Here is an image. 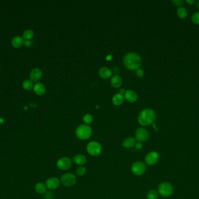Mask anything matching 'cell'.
<instances>
[{"label":"cell","mask_w":199,"mask_h":199,"mask_svg":"<svg viewBox=\"0 0 199 199\" xmlns=\"http://www.w3.org/2000/svg\"><path fill=\"white\" fill-rule=\"evenodd\" d=\"M136 139L132 137L126 138L122 142V146L125 148L133 147L136 144Z\"/></svg>","instance_id":"obj_16"},{"label":"cell","mask_w":199,"mask_h":199,"mask_svg":"<svg viewBox=\"0 0 199 199\" xmlns=\"http://www.w3.org/2000/svg\"><path fill=\"white\" fill-rule=\"evenodd\" d=\"M33 87V81L31 79H26L23 82V88L26 90L29 91Z\"/></svg>","instance_id":"obj_23"},{"label":"cell","mask_w":199,"mask_h":199,"mask_svg":"<svg viewBox=\"0 0 199 199\" xmlns=\"http://www.w3.org/2000/svg\"><path fill=\"white\" fill-rule=\"evenodd\" d=\"M4 122V119H2V118L0 117V124H2Z\"/></svg>","instance_id":"obj_37"},{"label":"cell","mask_w":199,"mask_h":199,"mask_svg":"<svg viewBox=\"0 0 199 199\" xmlns=\"http://www.w3.org/2000/svg\"><path fill=\"white\" fill-rule=\"evenodd\" d=\"M158 191L161 196L168 197L173 193V186L169 182H162L158 187Z\"/></svg>","instance_id":"obj_4"},{"label":"cell","mask_w":199,"mask_h":199,"mask_svg":"<svg viewBox=\"0 0 199 199\" xmlns=\"http://www.w3.org/2000/svg\"><path fill=\"white\" fill-rule=\"evenodd\" d=\"M35 191L39 194H44L47 191L46 185L42 182H38L35 185Z\"/></svg>","instance_id":"obj_20"},{"label":"cell","mask_w":199,"mask_h":199,"mask_svg":"<svg viewBox=\"0 0 199 199\" xmlns=\"http://www.w3.org/2000/svg\"><path fill=\"white\" fill-rule=\"evenodd\" d=\"M192 21L196 25H199V11L193 14L192 17Z\"/></svg>","instance_id":"obj_28"},{"label":"cell","mask_w":199,"mask_h":199,"mask_svg":"<svg viewBox=\"0 0 199 199\" xmlns=\"http://www.w3.org/2000/svg\"><path fill=\"white\" fill-rule=\"evenodd\" d=\"M149 138V133L146 129L143 127H138L135 132V139L138 142L144 143Z\"/></svg>","instance_id":"obj_8"},{"label":"cell","mask_w":199,"mask_h":199,"mask_svg":"<svg viewBox=\"0 0 199 199\" xmlns=\"http://www.w3.org/2000/svg\"><path fill=\"white\" fill-rule=\"evenodd\" d=\"M75 133L78 139L85 140L90 137L92 134V129L89 125H81L77 127Z\"/></svg>","instance_id":"obj_3"},{"label":"cell","mask_w":199,"mask_h":199,"mask_svg":"<svg viewBox=\"0 0 199 199\" xmlns=\"http://www.w3.org/2000/svg\"><path fill=\"white\" fill-rule=\"evenodd\" d=\"M87 151L90 156H98L102 151V147L99 142L92 141L87 144Z\"/></svg>","instance_id":"obj_5"},{"label":"cell","mask_w":199,"mask_h":199,"mask_svg":"<svg viewBox=\"0 0 199 199\" xmlns=\"http://www.w3.org/2000/svg\"><path fill=\"white\" fill-rule=\"evenodd\" d=\"M113 74V71L111 69H108L107 67H102L99 71V75L101 78L103 79H108L110 77H111Z\"/></svg>","instance_id":"obj_13"},{"label":"cell","mask_w":199,"mask_h":199,"mask_svg":"<svg viewBox=\"0 0 199 199\" xmlns=\"http://www.w3.org/2000/svg\"><path fill=\"white\" fill-rule=\"evenodd\" d=\"M126 91H125V89L122 88V89H121L119 90V94H121V95H123L124 94L125 95Z\"/></svg>","instance_id":"obj_35"},{"label":"cell","mask_w":199,"mask_h":199,"mask_svg":"<svg viewBox=\"0 0 199 199\" xmlns=\"http://www.w3.org/2000/svg\"><path fill=\"white\" fill-rule=\"evenodd\" d=\"M124 96L122 95L119 94H115L113 96V100H112L113 104L116 106H119L122 105L124 102Z\"/></svg>","instance_id":"obj_21"},{"label":"cell","mask_w":199,"mask_h":199,"mask_svg":"<svg viewBox=\"0 0 199 199\" xmlns=\"http://www.w3.org/2000/svg\"><path fill=\"white\" fill-rule=\"evenodd\" d=\"M73 161L76 164L82 166L86 163V157L82 154H78L74 156Z\"/></svg>","instance_id":"obj_19"},{"label":"cell","mask_w":199,"mask_h":199,"mask_svg":"<svg viewBox=\"0 0 199 199\" xmlns=\"http://www.w3.org/2000/svg\"><path fill=\"white\" fill-rule=\"evenodd\" d=\"M30 105H31V106H33V107H35V106H36V104H35V103H33V102L32 103V104H30Z\"/></svg>","instance_id":"obj_40"},{"label":"cell","mask_w":199,"mask_h":199,"mask_svg":"<svg viewBox=\"0 0 199 199\" xmlns=\"http://www.w3.org/2000/svg\"><path fill=\"white\" fill-rule=\"evenodd\" d=\"M54 193L51 191H47L44 194V199H54Z\"/></svg>","instance_id":"obj_29"},{"label":"cell","mask_w":199,"mask_h":199,"mask_svg":"<svg viewBox=\"0 0 199 199\" xmlns=\"http://www.w3.org/2000/svg\"><path fill=\"white\" fill-rule=\"evenodd\" d=\"M122 79L121 77L118 75H114L111 79V84L113 87L118 88L122 85Z\"/></svg>","instance_id":"obj_17"},{"label":"cell","mask_w":199,"mask_h":199,"mask_svg":"<svg viewBox=\"0 0 199 199\" xmlns=\"http://www.w3.org/2000/svg\"><path fill=\"white\" fill-rule=\"evenodd\" d=\"M86 173V168L83 166H79L76 170V175L78 176H80L85 175Z\"/></svg>","instance_id":"obj_27"},{"label":"cell","mask_w":199,"mask_h":199,"mask_svg":"<svg viewBox=\"0 0 199 199\" xmlns=\"http://www.w3.org/2000/svg\"><path fill=\"white\" fill-rule=\"evenodd\" d=\"M35 93L38 95H42L45 94L46 89L43 84L41 82H37L33 87Z\"/></svg>","instance_id":"obj_14"},{"label":"cell","mask_w":199,"mask_h":199,"mask_svg":"<svg viewBox=\"0 0 199 199\" xmlns=\"http://www.w3.org/2000/svg\"><path fill=\"white\" fill-rule=\"evenodd\" d=\"M134 147L136 150H140L143 147V144H142V143L138 142V143H136V144L134 145Z\"/></svg>","instance_id":"obj_32"},{"label":"cell","mask_w":199,"mask_h":199,"mask_svg":"<svg viewBox=\"0 0 199 199\" xmlns=\"http://www.w3.org/2000/svg\"><path fill=\"white\" fill-rule=\"evenodd\" d=\"M72 160L67 156L62 157L56 162V166L58 167V168L62 171L68 170L70 168V167L72 166Z\"/></svg>","instance_id":"obj_9"},{"label":"cell","mask_w":199,"mask_h":199,"mask_svg":"<svg viewBox=\"0 0 199 199\" xmlns=\"http://www.w3.org/2000/svg\"><path fill=\"white\" fill-rule=\"evenodd\" d=\"M60 183L61 181L58 178L56 177H51L48 179L46 183V185L48 189L52 190L58 188Z\"/></svg>","instance_id":"obj_11"},{"label":"cell","mask_w":199,"mask_h":199,"mask_svg":"<svg viewBox=\"0 0 199 199\" xmlns=\"http://www.w3.org/2000/svg\"><path fill=\"white\" fill-rule=\"evenodd\" d=\"M83 121L85 123V124L88 125H90L91 124V123L93 121V117L92 116V115H90V114H86L85 115L83 118Z\"/></svg>","instance_id":"obj_26"},{"label":"cell","mask_w":199,"mask_h":199,"mask_svg":"<svg viewBox=\"0 0 199 199\" xmlns=\"http://www.w3.org/2000/svg\"><path fill=\"white\" fill-rule=\"evenodd\" d=\"M60 181L62 185L66 187L74 186L76 183V176L73 173H66L62 175Z\"/></svg>","instance_id":"obj_6"},{"label":"cell","mask_w":199,"mask_h":199,"mask_svg":"<svg viewBox=\"0 0 199 199\" xmlns=\"http://www.w3.org/2000/svg\"><path fill=\"white\" fill-rule=\"evenodd\" d=\"M156 118V113L151 109H145L140 113L138 121L143 126L151 125L154 123Z\"/></svg>","instance_id":"obj_2"},{"label":"cell","mask_w":199,"mask_h":199,"mask_svg":"<svg viewBox=\"0 0 199 199\" xmlns=\"http://www.w3.org/2000/svg\"><path fill=\"white\" fill-rule=\"evenodd\" d=\"M12 45L14 48H19L22 47V46L24 44L25 41L24 39L22 36H17L14 37L12 40Z\"/></svg>","instance_id":"obj_18"},{"label":"cell","mask_w":199,"mask_h":199,"mask_svg":"<svg viewBox=\"0 0 199 199\" xmlns=\"http://www.w3.org/2000/svg\"><path fill=\"white\" fill-rule=\"evenodd\" d=\"M125 98L129 102H134L138 100V95L134 91L128 90L126 91Z\"/></svg>","instance_id":"obj_15"},{"label":"cell","mask_w":199,"mask_h":199,"mask_svg":"<svg viewBox=\"0 0 199 199\" xmlns=\"http://www.w3.org/2000/svg\"><path fill=\"white\" fill-rule=\"evenodd\" d=\"M186 3L189 5L193 4L195 3V0H186Z\"/></svg>","instance_id":"obj_34"},{"label":"cell","mask_w":199,"mask_h":199,"mask_svg":"<svg viewBox=\"0 0 199 199\" xmlns=\"http://www.w3.org/2000/svg\"><path fill=\"white\" fill-rule=\"evenodd\" d=\"M113 72L115 73H118L119 72V68L117 67H114L113 68Z\"/></svg>","instance_id":"obj_36"},{"label":"cell","mask_w":199,"mask_h":199,"mask_svg":"<svg viewBox=\"0 0 199 199\" xmlns=\"http://www.w3.org/2000/svg\"><path fill=\"white\" fill-rule=\"evenodd\" d=\"M112 59V57L111 56H108L107 57V60H111Z\"/></svg>","instance_id":"obj_38"},{"label":"cell","mask_w":199,"mask_h":199,"mask_svg":"<svg viewBox=\"0 0 199 199\" xmlns=\"http://www.w3.org/2000/svg\"><path fill=\"white\" fill-rule=\"evenodd\" d=\"M158 193L155 190L148 191L147 194V199H158Z\"/></svg>","instance_id":"obj_24"},{"label":"cell","mask_w":199,"mask_h":199,"mask_svg":"<svg viewBox=\"0 0 199 199\" xmlns=\"http://www.w3.org/2000/svg\"><path fill=\"white\" fill-rule=\"evenodd\" d=\"M42 74L43 73L41 69L36 68L32 70L29 75V77L31 78V80H32V81H37L41 78Z\"/></svg>","instance_id":"obj_12"},{"label":"cell","mask_w":199,"mask_h":199,"mask_svg":"<svg viewBox=\"0 0 199 199\" xmlns=\"http://www.w3.org/2000/svg\"><path fill=\"white\" fill-rule=\"evenodd\" d=\"M172 2L173 3V4L175 5V6H177L179 7H182V5L184 3V1L183 0H173V1H172Z\"/></svg>","instance_id":"obj_30"},{"label":"cell","mask_w":199,"mask_h":199,"mask_svg":"<svg viewBox=\"0 0 199 199\" xmlns=\"http://www.w3.org/2000/svg\"><path fill=\"white\" fill-rule=\"evenodd\" d=\"M136 75L138 77H143L144 75V72L143 69H138L137 70H136Z\"/></svg>","instance_id":"obj_31"},{"label":"cell","mask_w":199,"mask_h":199,"mask_svg":"<svg viewBox=\"0 0 199 199\" xmlns=\"http://www.w3.org/2000/svg\"><path fill=\"white\" fill-rule=\"evenodd\" d=\"M124 64L126 69L136 71L142 65L141 57L134 52L129 53L124 58Z\"/></svg>","instance_id":"obj_1"},{"label":"cell","mask_w":199,"mask_h":199,"mask_svg":"<svg viewBox=\"0 0 199 199\" xmlns=\"http://www.w3.org/2000/svg\"><path fill=\"white\" fill-rule=\"evenodd\" d=\"M196 5H197V8L199 9V1H197V3H196Z\"/></svg>","instance_id":"obj_39"},{"label":"cell","mask_w":199,"mask_h":199,"mask_svg":"<svg viewBox=\"0 0 199 199\" xmlns=\"http://www.w3.org/2000/svg\"><path fill=\"white\" fill-rule=\"evenodd\" d=\"M33 36H34L33 31L31 29H27L24 32L23 38L24 39H26V40H29L30 39H32Z\"/></svg>","instance_id":"obj_25"},{"label":"cell","mask_w":199,"mask_h":199,"mask_svg":"<svg viewBox=\"0 0 199 199\" xmlns=\"http://www.w3.org/2000/svg\"><path fill=\"white\" fill-rule=\"evenodd\" d=\"M131 171L135 175L141 176L146 171V164L142 161H136L131 166Z\"/></svg>","instance_id":"obj_7"},{"label":"cell","mask_w":199,"mask_h":199,"mask_svg":"<svg viewBox=\"0 0 199 199\" xmlns=\"http://www.w3.org/2000/svg\"><path fill=\"white\" fill-rule=\"evenodd\" d=\"M160 156L157 152L153 151L149 152L147 155L145 156V162L146 164L150 166L156 165L159 161Z\"/></svg>","instance_id":"obj_10"},{"label":"cell","mask_w":199,"mask_h":199,"mask_svg":"<svg viewBox=\"0 0 199 199\" xmlns=\"http://www.w3.org/2000/svg\"><path fill=\"white\" fill-rule=\"evenodd\" d=\"M177 13L178 17L181 19H184L187 15V11L186 10V9L183 7H181L178 8Z\"/></svg>","instance_id":"obj_22"},{"label":"cell","mask_w":199,"mask_h":199,"mask_svg":"<svg viewBox=\"0 0 199 199\" xmlns=\"http://www.w3.org/2000/svg\"><path fill=\"white\" fill-rule=\"evenodd\" d=\"M24 45L26 47H29L31 45V42L30 40H26L24 43Z\"/></svg>","instance_id":"obj_33"}]
</instances>
